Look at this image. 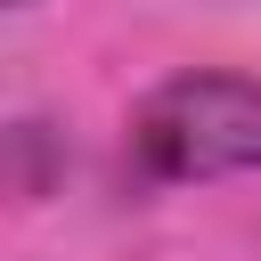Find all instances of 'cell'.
<instances>
[{"mask_svg": "<svg viewBox=\"0 0 261 261\" xmlns=\"http://www.w3.org/2000/svg\"><path fill=\"white\" fill-rule=\"evenodd\" d=\"M57 139H49V122H0V196L8 204H33V196H49V179H57Z\"/></svg>", "mask_w": 261, "mask_h": 261, "instance_id": "7a4b0ae2", "label": "cell"}, {"mask_svg": "<svg viewBox=\"0 0 261 261\" xmlns=\"http://www.w3.org/2000/svg\"><path fill=\"white\" fill-rule=\"evenodd\" d=\"M0 8H24V0H0Z\"/></svg>", "mask_w": 261, "mask_h": 261, "instance_id": "3957f363", "label": "cell"}, {"mask_svg": "<svg viewBox=\"0 0 261 261\" xmlns=\"http://www.w3.org/2000/svg\"><path fill=\"white\" fill-rule=\"evenodd\" d=\"M130 163L163 188L261 171V82L253 73H171L130 114Z\"/></svg>", "mask_w": 261, "mask_h": 261, "instance_id": "6da1fadb", "label": "cell"}]
</instances>
